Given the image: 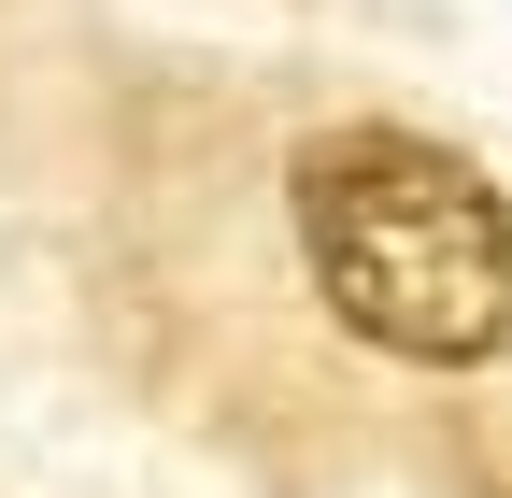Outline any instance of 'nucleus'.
Returning <instances> with one entry per match:
<instances>
[{
	"instance_id": "f257e3e1",
	"label": "nucleus",
	"mask_w": 512,
	"mask_h": 498,
	"mask_svg": "<svg viewBox=\"0 0 512 498\" xmlns=\"http://www.w3.org/2000/svg\"><path fill=\"white\" fill-rule=\"evenodd\" d=\"M299 257L328 314L370 356L413 370H484L512 356V200L427 129H313L299 171Z\"/></svg>"
}]
</instances>
